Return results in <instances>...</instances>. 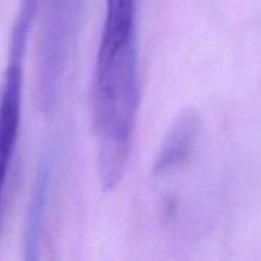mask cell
Returning <instances> with one entry per match:
<instances>
[{
	"instance_id": "obj_1",
	"label": "cell",
	"mask_w": 261,
	"mask_h": 261,
	"mask_svg": "<svg viewBox=\"0 0 261 261\" xmlns=\"http://www.w3.org/2000/svg\"><path fill=\"white\" fill-rule=\"evenodd\" d=\"M139 107L136 0H106L92 84L98 176L106 191L124 177Z\"/></svg>"
},
{
	"instance_id": "obj_2",
	"label": "cell",
	"mask_w": 261,
	"mask_h": 261,
	"mask_svg": "<svg viewBox=\"0 0 261 261\" xmlns=\"http://www.w3.org/2000/svg\"><path fill=\"white\" fill-rule=\"evenodd\" d=\"M38 9H41L38 104L41 112L54 113L80 31L84 0H41Z\"/></svg>"
},
{
	"instance_id": "obj_3",
	"label": "cell",
	"mask_w": 261,
	"mask_h": 261,
	"mask_svg": "<svg viewBox=\"0 0 261 261\" xmlns=\"http://www.w3.org/2000/svg\"><path fill=\"white\" fill-rule=\"evenodd\" d=\"M40 0H18L15 21L11 29L6 67L0 87V214L2 199L15 151L23 98V60L32 26L38 15Z\"/></svg>"
},
{
	"instance_id": "obj_4",
	"label": "cell",
	"mask_w": 261,
	"mask_h": 261,
	"mask_svg": "<svg viewBox=\"0 0 261 261\" xmlns=\"http://www.w3.org/2000/svg\"><path fill=\"white\" fill-rule=\"evenodd\" d=\"M199 132L200 119L196 112L187 110L176 119L154 161L153 173L156 177H167L187 164L197 144Z\"/></svg>"
},
{
	"instance_id": "obj_5",
	"label": "cell",
	"mask_w": 261,
	"mask_h": 261,
	"mask_svg": "<svg viewBox=\"0 0 261 261\" xmlns=\"http://www.w3.org/2000/svg\"><path fill=\"white\" fill-rule=\"evenodd\" d=\"M54 170V150H47L37 168L35 182L31 194V202L28 208L24 237H23V258L32 261L37 260L40 255L41 234L46 217V206L49 199V188Z\"/></svg>"
}]
</instances>
